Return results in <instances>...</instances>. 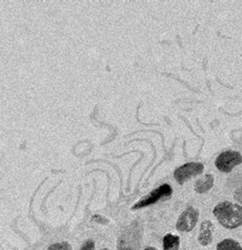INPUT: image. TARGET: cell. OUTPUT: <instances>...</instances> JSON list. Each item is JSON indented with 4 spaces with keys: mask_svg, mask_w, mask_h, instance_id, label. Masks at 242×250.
<instances>
[{
    "mask_svg": "<svg viewBox=\"0 0 242 250\" xmlns=\"http://www.w3.org/2000/svg\"><path fill=\"white\" fill-rule=\"evenodd\" d=\"M234 198L235 200L242 204V187H239L238 189H236V191L234 193Z\"/></svg>",
    "mask_w": 242,
    "mask_h": 250,
    "instance_id": "cell-11",
    "label": "cell"
},
{
    "mask_svg": "<svg viewBox=\"0 0 242 250\" xmlns=\"http://www.w3.org/2000/svg\"><path fill=\"white\" fill-rule=\"evenodd\" d=\"M142 230L137 224H133L122 233L118 241V250H139Z\"/></svg>",
    "mask_w": 242,
    "mask_h": 250,
    "instance_id": "cell-2",
    "label": "cell"
},
{
    "mask_svg": "<svg viewBox=\"0 0 242 250\" xmlns=\"http://www.w3.org/2000/svg\"><path fill=\"white\" fill-rule=\"evenodd\" d=\"M214 176L212 174H206L200 179H197L195 183V191L197 193H206L213 187Z\"/></svg>",
    "mask_w": 242,
    "mask_h": 250,
    "instance_id": "cell-8",
    "label": "cell"
},
{
    "mask_svg": "<svg viewBox=\"0 0 242 250\" xmlns=\"http://www.w3.org/2000/svg\"><path fill=\"white\" fill-rule=\"evenodd\" d=\"M213 224L209 220H204L201 225L200 235H198V242L203 246H208L212 243V232Z\"/></svg>",
    "mask_w": 242,
    "mask_h": 250,
    "instance_id": "cell-7",
    "label": "cell"
},
{
    "mask_svg": "<svg viewBox=\"0 0 242 250\" xmlns=\"http://www.w3.org/2000/svg\"><path fill=\"white\" fill-rule=\"evenodd\" d=\"M180 245V237L178 235L166 234L163 238L164 250H178Z\"/></svg>",
    "mask_w": 242,
    "mask_h": 250,
    "instance_id": "cell-9",
    "label": "cell"
},
{
    "mask_svg": "<svg viewBox=\"0 0 242 250\" xmlns=\"http://www.w3.org/2000/svg\"><path fill=\"white\" fill-rule=\"evenodd\" d=\"M242 164V156L238 151L226 150L220 154L216 160V167L218 170L223 173L232 172L236 166Z\"/></svg>",
    "mask_w": 242,
    "mask_h": 250,
    "instance_id": "cell-4",
    "label": "cell"
},
{
    "mask_svg": "<svg viewBox=\"0 0 242 250\" xmlns=\"http://www.w3.org/2000/svg\"><path fill=\"white\" fill-rule=\"evenodd\" d=\"M144 250H158V249H155L154 247H147V248H145Z\"/></svg>",
    "mask_w": 242,
    "mask_h": 250,
    "instance_id": "cell-16",
    "label": "cell"
},
{
    "mask_svg": "<svg viewBox=\"0 0 242 250\" xmlns=\"http://www.w3.org/2000/svg\"><path fill=\"white\" fill-rule=\"evenodd\" d=\"M93 221H96V222H100V224H107V222H109V220L103 218V217H101V216H99V215L93 216Z\"/></svg>",
    "mask_w": 242,
    "mask_h": 250,
    "instance_id": "cell-13",
    "label": "cell"
},
{
    "mask_svg": "<svg viewBox=\"0 0 242 250\" xmlns=\"http://www.w3.org/2000/svg\"><path fill=\"white\" fill-rule=\"evenodd\" d=\"M217 250H242V247L238 242H236L232 238H226L222 242H220L217 246Z\"/></svg>",
    "mask_w": 242,
    "mask_h": 250,
    "instance_id": "cell-10",
    "label": "cell"
},
{
    "mask_svg": "<svg viewBox=\"0 0 242 250\" xmlns=\"http://www.w3.org/2000/svg\"><path fill=\"white\" fill-rule=\"evenodd\" d=\"M101 250H109L107 248H103V249H101Z\"/></svg>",
    "mask_w": 242,
    "mask_h": 250,
    "instance_id": "cell-17",
    "label": "cell"
},
{
    "mask_svg": "<svg viewBox=\"0 0 242 250\" xmlns=\"http://www.w3.org/2000/svg\"><path fill=\"white\" fill-rule=\"evenodd\" d=\"M204 171V165L201 162H187L181 166L174 172V177L177 183L184 185L190 178L200 175Z\"/></svg>",
    "mask_w": 242,
    "mask_h": 250,
    "instance_id": "cell-5",
    "label": "cell"
},
{
    "mask_svg": "<svg viewBox=\"0 0 242 250\" xmlns=\"http://www.w3.org/2000/svg\"><path fill=\"white\" fill-rule=\"evenodd\" d=\"M80 250H94V243L93 241H87L86 242L84 245L82 246V248H80Z\"/></svg>",
    "mask_w": 242,
    "mask_h": 250,
    "instance_id": "cell-12",
    "label": "cell"
},
{
    "mask_svg": "<svg viewBox=\"0 0 242 250\" xmlns=\"http://www.w3.org/2000/svg\"><path fill=\"white\" fill-rule=\"evenodd\" d=\"M47 250H63V244H62V243L53 244L52 246L48 247Z\"/></svg>",
    "mask_w": 242,
    "mask_h": 250,
    "instance_id": "cell-14",
    "label": "cell"
},
{
    "mask_svg": "<svg viewBox=\"0 0 242 250\" xmlns=\"http://www.w3.org/2000/svg\"><path fill=\"white\" fill-rule=\"evenodd\" d=\"M213 215L226 229H236L242 225V206L228 201L219 203L213 208Z\"/></svg>",
    "mask_w": 242,
    "mask_h": 250,
    "instance_id": "cell-1",
    "label": "cell"
},
{
    "mask_svg": "<svg viewBox=\"0 0 242 250\" xmlns=\"http://www.w3.org/2000/svg\"><path fill=\"white\" fill-rule=\"evenodd\" d=\"M63 250H72L71 246H70V244L67 242H63Z\"/></svg>",
    "mask_w": 242,
    "mask_h": 250,
    "instance_id": "cell-15",
    "label": "cell"
},
{
    "mask_svg": "<svg viewBox=\"0 0 242 250\" xmlns=\"http://www.w3.org/2000/svg\"><path fill=\"white\" fill-rule=\"evenodd\" d=\"M198 218H200V211L190 206L180 215L178 220H177V230L180 232H190L195 228Z\"/></svg>",
    "mask_w": 242,
    "mask_h": 250,
    "instance_id": "cell-6",
    "label": "cell"
},
{
    "mask_svg": "<svg viewBox=\"0 0 242 250\" xmlns=\"http://www.w3.org/2000/svg\"><path fill=\"white\" fill-rule=\"evenodd\" d=\"M171 194H173V189H171L169 185L164 184V185H162V186H160L159 188L154 189L152 192L147 194L146 197H144L142 200H139L138 202L133 206L132 209H138L142 208H146V206L157 203L160 200L169 199Z\"/></svg>",
    "mask_w": 242,
    "mask_h": 250,
    "instance_id": "cell-3",
    "label": "cell"
}]
</instances>
